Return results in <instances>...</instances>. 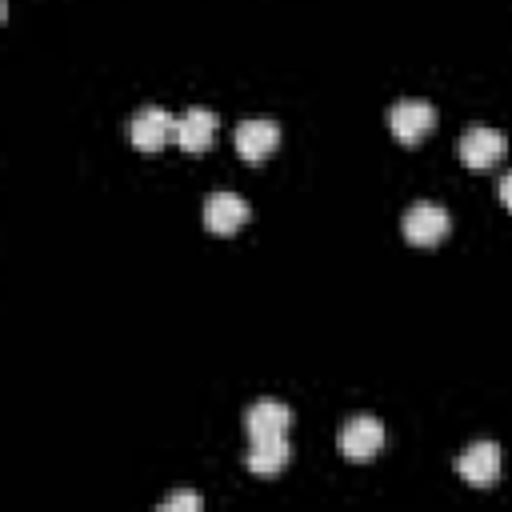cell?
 <instances>
[{"instance_id": "8", "label": "cell", "mask_w": 512, "mask_h": 512, "mask_svg": "<svg viewBox=\"0 0 512 512\" xmlns=\"http://www.w3.org/2000/svg\"><path fill=\"white\" fill-rule=\"evenodd\" d=\"M248 216H252V208H248V200H240L236 192H212L208 200H204V228L208 232H216V236H232V232H240L244 224H248Z\"/></svg>"}, {"instance_id": "3", "label": "cell", "mask_w": 512, "mask_h": 512, "mask_svg": "<svg viewBox=\"0 0 512 512\" xmlns=\"http://www.w3.org/2000/svg\"><path fill=\"white\" fill-rule=\"evenodd\" d=\"M128 140L140 148V152H160L168 140H176V116L168 108H140L132 120H128Z\"/></svg>"}, {"instance_id": "5", "label": "cell", "mask_w": 512, "mask_h": 512, "mask_svg": "<svg viewBox=\"0 0 512 512\" xmlns=\"http://www.w3.org/2000/svg\"><path fill=\"white\" fill-rule=\"evenodd\" d=\"M456 472L472 488H492L500 480V448L492 440H476L456 456Z\"/></svg>"}, {"instance_id": "13", "label": "cell", "mask_w": 512, "mask_h": 512, "mask_svg": "<svg viewBox=\"0 0 512 512\" xmlns=\"http://www.w3.org/2000/svg\"><path fill=\"white\" fill-rule=\"evenodd\" d=\"M496 192H500V204L512 212V172H504L500 176V184H496Z\"/></svg>"}, {"instance_id": "12", "label": "cell", "mask_w": 512, "mask_h": 512, "mask_svg": "<svg viewBox=\"0 0 512 512\" xmlns=\"http://www.w3.org/2000/svg\"><path fill=\"white\" fill-rule=\"evenodd\" d=\"M204 500L196 496V492H176V496H168V500H160V512H180V508H188V512H196Z\"/></svg>"}, {"instance_id": "6", "label": "cell", "mask_w": 512, "mask_h": 512, "mask_svg": "<svg viewBox=\"0 0 512 512\" xmlns=\"http://www.w3.org/2000/svg\"><path fill=\"white\" fill-rule=\"evenodd\" d=\"M388 128L400 144H420L436 128V108L424 104V100H400L388 112Z\"/></svg>"}, {"instance_id": "7", "label": "cell", "mask_w": 512, "mask_h": 512, "mask_svg": "<svg viewBox=\"0 0 512 512\" xmlns=\"http://www.w3.org/2000/svg\"><path fill=\"white\" fill-rule=\"evenodd\" d=\"M240 160L248 164H264V156L280 144V124L268 120V116H256V120H240L236 124V136H232Z\"/></svg>"}, {"instance_id": "1", "label": "cell", "mask_w": 512, "mask_h": 512, "mask_svg": "<svg viewBox=\"0 0 512 512\" xmlns=\"http://www.w3.org/2000/svg\"><path fill=\"white\" fill-rule=\"evenodd\" d=\"M456 152H460L464 168L484 172V168H496V164L504 160L508 140H504L496 128H488V124H468L464 136H460V144H456Z\"/></svg>"}, {"instance_id": "9", "label": "cell", "mask_w": 512, "mask_h": 512, "mask_svg": "<svg viewBox=\"0 0 512 512\" xmlns=\"http://www.w3.org/2000/svg\"><path fill=\"white\" fill-rule=\"evenodd\" d=\"M244 428H248V440L288 436V428H292V408L280 404V400H256V404H248V412H244Z\"/></svg>"}, {"instance_id": "11", "label": "cell", "mask_w": 512, "mask_h": 512, "mask_svg": "<svg viewBox=\"0 0 512 512\" xmlns=\"http://www.w3.org/2000/svg\"><path fill=\"white\" fill-rule=\"evenodd\" d=\"M288 460H292L288 436H272V440H252V448L244 456V468L256 472V476H276Z\"/></svg>"}, {"instance_id": "4", "label": "cell", "mask_w": 512, "mask_h": 512, "mask_svg": "<svg viewBox=\"0 0 512 512\" xmlns=\"http://www.w3.org/2000/svg\"><path fill=\"white\" fill-rule=\"evenodd\" d=\"M336 444H340V456L344 460L364 464V460H372L384 448V424L376 416H352V420H344Z\"/></svg>"}, {"instance_id": "2", "label": "cell", "mask_w": 512, "mask_h": 512, "mask_svg": "<svg viewBox=\"0 0 512 512\" xmlns=\"http://www.w3.org/2000/svg\"><path fill=\"white\" fill-rule=\"evenodd\" d=\"M400 228H404V240H408V244H416V248H432V244H440V240L448 236L452 216H448L440 204H432V200H416V204L404 212Z\"/></svg>"}, {"instance_id": "10", "label": "cell", "mask_w": 512, "mask_h": 512, "mask_svg": "<svg viewBox=\"0 0 512 512\" xmlns=\"http://www.w3.org/2000/svg\"><path fill=\"white\" fill-rule=\"evenodd\" d=\"M212 140H216V112L188 108L184 116H176V144L184 152H204Z\"/></svg>"}]
</instances>
